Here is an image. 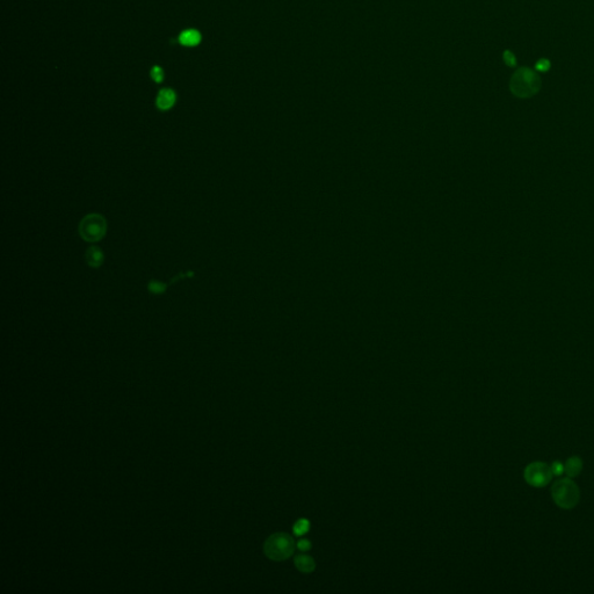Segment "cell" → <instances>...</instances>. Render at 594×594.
Here are the masks:
<instances>
[{"mask_svg": "<svg viewBox=\"0 0 594 594\" xmlns=\"http://www.w3.org/2000/svg\"><path fill=\"white\" fill-rule=\"evenodd\" d=\"M541 77L535 71L527 66H522L513 73L509 81V91L520 99L532 98L541 90Z\"/></svg>", "mask_w": 594, "mask_h": 594, "instance_id": "obj_1", "label": "cell"}, {"mask_svg": "<svg viewBox=\"0 0 594 594\" xmlns=\"http://www.w3.org/2000/svg\"><path fill=\"white\" fill-rule=\"evenodd\" d=\"M553 503L563 509H572L580 500V491L578 485L570 477L556 481L551 488Z\"/></svg>", "mask_w": 594, "mask_h": 594, "instance_id": "obj_2", "label": "cell"}, {"mask_svg": "<svg viewBox=\"0 0 594 594\" xmlns=\"http://www.w3.org/2000/svg\"><path fill=\"white\" fill-rule=\"evenodd\" d=\"M294 539L286 533H276L270 535L264 544V552L269 560L280 562L288 560L294 553Z\"/></svg>", "mask_w": 594, "mask_h": 594, "instance_id": "obj_3", "label": "cell"}, {"mask_svg": "<svg viewBox=\"0 0 594 594\" xmlns=\"http://www.w3.org/2000/svg\"><path fill=\"white\" fill-rule=\"evenodd\" d=\"M107 232L106 218L101 214L86 215L79 223V234L84 241L95 243L101 241Z\"/></svg>", "mask_w": 594, "mask_h": 594, "instance_id": "obj_4", "label": "cell"}, {"mask_svg": "<svg viewBox=\"0 0 594 594\" xmlns=\"http://www.w3.org/2000/svg\"><path fill=\"white\" fill-rule=\"evenodd\" d=\"M526 483L534 488H544L552 480L550 466L544 462H532L526 466L524 471Z\"/></svg>", "mask_w": 594, "mask_h": 594, "instance_id": "obj_5", "label": "cell"}, {"mask_svg": "<svg viewBox=\"0 0 594 594\" xmlns=\"http://www.w3.org/2000/svg\"><path fill=\"white\" fill-rule=\"evenodd\" d=\"M177 101V93L171 89H163L155 98V106L161 110H169Z\"/></svg>", "mask_w": 594, "mask_h": 594, "instance_id": "obj_6", "label": "cell"}, {"mask_svg": "<svg viewBox=\"0 0 594 594\" xmlns=\"http://www.w3.org/2000/svg\"><path fill=\"white\" fill-rule=\"evenodd\" d=\"M103 259H105V257H103V252L100 247L91 246L87 249L85 253V260L86 264L90 267L98 268V267H100L103 264Z\"/></svg>", "mask_w": 594, "mask_h": 594, "instance_id": "obj_7", "label": "cell"}, {"mask_svg": "<svg viewBox=\"0 0 594 594\" xmlns=\"http://www.w3.org/2000/svg\"><path fill=\"white\" fill-rule=\"evenodd\" d=\"M201 34L200 31L196 29H187L183 30L182 33L179 35V42L180 45L185 47H196L199 43L201 42Z\"/></svg>", "mask_w": 594, "mask_h": 594, "instance_id": "obj_8", "label": "cell"}, {"mask_svg": "<svg viewBox=\"0 0 594 594\" xmlns=\"http://www.w3.org/2000/svg\"><path fill=\"white\" fill-rule=\"evenodd\" d=\"M564 468H565V473H567V476L570 478H575L578 477L580 475V472L583 471V461H581L580 457L578 456H572L567 460L564 464Z\"/></svg>", "mask_w": 594, "mask_h": 594, "instance_id": "obj_9", "label": "cell"}, {"mask_svg": "<svg viewBox=\"0 0 594 594\" xmlns=\"http://www.w3.org/2000/svg\"><path fill=\"white\" fill-rule=\"evenodd\" d=\"M295 567H296L301 572L310 573L312 572L314 568H316V563L308 555H298L295 558Z\"/></svg>", "mask_w": 594, "mask_h": 594, "instance_id": "obj_10", "label": "cell"}, {"mask_svg": "<svg viewBox=\"0 0 594 594\" xmlns=\"http://www.w3.org/2000/svg\"><path fill=\"white\" fill-rule=\"evenodd\" d=\"M309 527H310V522L308 520H306V519H300V520H298L296 522V524L294 525L293 530H294L295 535H296V536H303V535H304V534L308 533Z\"/></svg>", "mask_w": 594, "mask_h": 594, "instance_id": "obj_11", "label": "cell"}, {"mask_svg": "<svg viewBox=\"0 0 594 594\" xmlns=\"http://www.w3.org/2000/svg\"><path fill=\"white\" fill-rule=\"evenodd\" d=\"M149 290L152 294H163L166 290L167 288V285L166 284H163L161 281H157V280H152L150 281L149 284Z\"/></svg>", "mask_w": 594, "mask_h": 594, "instance_id": "obj_12", "label": "cell"}, {"mask_svg": "<svg viewBox=\"0 0 594 594\" xmlns=\"http://www.w3.org/2000/svg\"><path fill=\"white\" fill-rule=\"evenodd\" d=\"M550 469H551L552 476H556V477H561L565 472L564 464L562 463L561 461H553L552 464L550 465Z\"/></svg>", "mask_w": 594, "mask_h": 594, "instance_id": "obj_13", "label": "cell"}, {"mask_svg": "<svg viewBox=\"0 0 594 594\" xmlns=\"http://www.w3.org/2000/svg\"><path fill=\"white\" fill-rule=\"evenodd\" d=\"M150 74L151 78H152L155 83L159 84L164 81V71H163L161 66H153L150 71Z\"/></svg>", "mask_w": 594, "mask_h": 594, "instance_id": "obj_14", "label": "cell"}, {"mask_svg": "<svg viewBox=\"0 0 594 594\" xmlns=\"http://www.w3.org/2000/svg\"><path fill=\"white\" fill-rule=\"evenodd\" d=\"M503 58H504V62L507 64L508 66H516L517 64V58L512 51L509 50H506L505 53L503 54Z\"/></svg>", "mask_w": 594, "mask_h": 594, "instance_id": "obj_15", "label": "cell"}, {"mask_svg": "<svg viewBox=\"0 0 594 594\" xmlns=\"http://www.w3.org/2000/svg\"><path fill=\"white\" fill-rule=\"evenodd\" d=\"M536 70L537 71H541V72H545V71H548L550 69V61L548 59H540L539 62L536 63Z\"/></svg>", "mask_w": 594, "mask_h": 594, "instance_id": "obj_16", "label": "cell"}, {"mask_svg": "<svg viewBox=\"0 0 594 594\" xmlns=\"http://www.w3.org/2000/svg\"><path fill=\"white\" fill-rule=\"evenodd\" d=\"M296 547L298 550H301V551H308L311 548V542L306 539H301L296 543Z\"/></svg>", "mask_w": 594, "mask_h": 594, "instance_id": "obj_17", "label": "cell"}]
</instances>
